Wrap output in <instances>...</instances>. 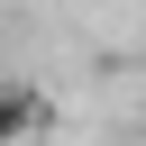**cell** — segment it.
Returning a JSON list of instances; mask_svg holds the SVG:
<instances>
[{"label":"cell","instance_id":"1","mask_svg":"<svg viewBox=\"0 0 146 146\" xmlns=\"http://www.w3.org/2000/svg\"><path fill=\"white\" fill-rule=\"evenodd\" d=\"M36 128H46V100H36L27 82H9V73H0V146H27Z\"/></svg>","mask_w":146,"mask_h":146}]
</instances>
